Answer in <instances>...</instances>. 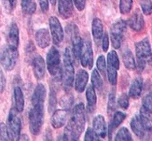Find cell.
Listing matches in <instances>:
<instances>
[{
	"label": "cell",
	"instance_id": "obj_1",
	"mask_svg": "<svg viewBox=\"0 0 152 141\" xmlns=\"http://www.w3.org/2000/svg\"><path fill=\"white\" fill-rule=\"evenodd\" d=\"M46 88L43 84H38L32 96V107L29 111V127L34 136L39 135L44 122V102Z\"/></svg>",
	"mask_w": 152,
	"mask_h": 141
},
{
	"label": "cell",
	"instance_id": "obj_2",
	"mask_svg": "<svg viewBox=\"0 0 152 141\" xmlns=\"http://www.w3.org/2000/svg\"><path fill=\"white\" fill-rule=\"evenodd\" d=\"M85 109L82 103L77 104L72 110V115L64 128V140H78L85 128Z\"/></svg>",
	"mask_w": 152,
	"mask_h": 141
},
{
	"label": "cell",
	"instance_id": "obj_3",
	"mask_svg": "<svg viewBox=\"0 0 152 141\" xmlns=\"http://www.w3.org/2000/svg\"><path fill=\"white\" fill-rule=\"evenodd\" d=\"M135 53L138 72H142L152 63V51L148 38H145L135 44Z\"/></svg>",
	"mask_w": 152,
	"mask_h": 141
},
{
	"label": "cell",
	"instance_id": "obj_4",
	"mask_svg": "<svg viewBox=\"0 0 152 141\" xmlns=\"http://www.w3.org/2000/svg\"><path fill=\"white\" fill-rule=\"evenodd\" d=\"M75 79V72L73 66V58L72 53L69 48H66L64 54V66L62 73V82L64 90L69 92L73 86V82Z\"/></svg>",
	"mask_w": 152,
	"mask_h": 141
},
{
	"label": "cell",
	"instance_id": "obj_5",
	"mask_svg": "<svg viewBox=\"0 0 152 141\" xmlns=\"http://www.w3.org/2000/svg\"><path fill=\"white\" fill-rule=\"evenodd\" d=\"M127 23L122 19H120L116 21L112 24L110 28V37L112 46L114 47V49H120L122 40L124 37V33L126 31Z\"/></svg>",
	"mask_w": 152,
	"mask_h": 141
},
{
	"label": "cell",
	"instance_id": "obj_6",
	"mask_svg": "<svg viewBox=\"0 0 152 141\" xmlns=\"http://www.w3.org/2000/svg\"><path fill=\"white\" fill-rule=\"evenodd\" d=\"M21 128L22 123L21 119L18 116V111L15 109H11L8 117V124H7V129H8L10 140H19L21 135Z\"/></svg>",
	"mask_w": 152,
	"mask_h": 141
},
{
	"label": "cell",
	"instance_id": "obj_7",
	"mask_svg": "<svg viewBox=\"0 0 152 141\" xmlns=\"http://www.w3.org/2000/svg\"><path fill=\"white\" fill-rule=\"evenodd\" d=\"M19 56L18 49H13L7 46L0 55V63L7 71H10L15 68Z\"/></svg>",
	"mask_w": 152,
	"mask_h": 141
},
{
	"label": "cell",
	"instance_id": "obj_8",
	"mask_svg": "<svg viewBox=\"0 0 152 141\" xmlns=\"http://www.w3.org/2000/svg\"><path fill=\"white\" fill-rule=\"evenodd\" d=\"M120 69V59L115 51H111L107 54V74L110 84L116 85L118 73L117 71Z\"/></svg>",
	"mask_w": 152,
	"mask_h": 141
},
{
	"label": "cell",
	"instance_id": "obj_9",
	"mask_svg": "<svg viewBox=\"0 0 152 141\" xmlns=\"http://www.w3.org/2000/svg\"><path fill=\"white\" fill-rule=\"evenodd\" d=\"M61 59L60 53L55 47H51L47 54V68L51 76H56L60 73Z\"/></svg>",
	"mask_w": 152,
	"mask_h": 141
},
{
	"label": "cell",
	"instance_id": "obj_10",
	"mask_svg": "<svg viewBox=\"0 0 152 141\" xmlns=\"http://www.w3.org/2000/svg\"><path fill=\"white\" fill-rule=\"evenodd\" d=\"M67 31L69 32L70 40L72 42V47H73V54L76 59L80 58V52L82 49L83 40L79 35V30L76 24H70L67 28Z\"/></svg>",
	"mask_w": 152,
	"mask_h": 141
},
{
	"label": "cell",
	"instance_id": "obj_11",
	"mask_svg": "<svg viewBox=\"0 0 152 141\" xmlns=\"http://www.w3.org/2000/svg\"><path fill=\"white\" fill-rule=\"evenodd\" d=\"M49 23H50V35L52 40H53V43L55 45H60L63 42L64 37V33L61 25V23L59 22V20L56 17L51 16L49 19Z\"/></svg>",
	"mask_w": 152,
	"mask_h": 141
},
{
	"label": "cell",
	"instance_id": "obj_12",
	"mask_svg": "<svg viewBox=\"0 0 152 141\" xmlns=\"http://www.w3.org/2000/svg\"><path fill=\"white\" fill-rule=\"evenodd\" d=\"M80 63L83 68H87L91 69L94 65V52H92L91 43L89 39L83 41L82 49L80 52Z\"/></svg>",
	"mask_w": 152,
	"mask_h": 141
},
{
	"label": "cell",
	"instance_id": "obj_13",
	"mask_svg": "<svg viewBox=\"0 0 152 141\" xmlns=\"http://www.w3.org/2000/svg\"><path fill=\"white\" fill-rule=\"evenodd\" d=\"M32 65H33V71H34V75L36 79L38 80L42 79L45 76V72H46V64L44 59L40 55H37L33 59Z\"/></svg>",
	"mask_w": 152,
	"mask_h": 141
},
{
	"label": "cell",
	"instance_id": "obj_14",
	"mask_svg": "<svg viewBox=\"0 0 152 141\" xmlns=\"http://www.w3.org/2000/svg\"><path fill=\"white\" fill-rule=\"evenodd\" d=\"M68 117L67 109H56L51 117V125L53 128L59 129L63 127Z\"/></svg>",
	"mask_w": 152,
	"mask_h": 141
},
{
	"label": "cell",
	"instance_id": "obj_15",
	"mask_svg": "<svg viewBox=\"0 0 152 141\" xmlns=\"http://www.w3.org/2000/svg\"><path fill=\"white\" fill-rule=\"evenodd\" d=\"M89 74L84 69H79L75 77V89L77 93H83L88 83Z\"/></svg>",
	"mask_w": 152,
	"mask_h": 141
},
{
	"label": "cell",
	"instance_id": "obj_16",
	"mask_svg": "<svg viewBox=\"0 0 152 141\" xmlns=\"http://www.w3.org/2000/svg\"><path fill=\"white\" fill-rule=\"evenodd\" d=\"M58 11L62 18H70L74 12L72 0H58Z\"/></svg>",
	"mask_w": 152,
	"mask_h": 141
},
{
	"label": "cell",
	"instance_id": "obj_17",
	"mask_svg": "<svg viewBox=\"0 0 152 141\" xmlns=\"http://www.w3.org/2000/svg\"><path fill=\"white\" fill-rule=\"evenodd\" d=\"M36 42L41 49H45L50 44V35L48 29L41 28L36 33Z\"/></svg>",
	"mask_w": 152,
	"mask_h": 141
},
{
	"label": "cell",
	"instance_id": "obj_18",
	"mask_svg": "<svg viewBox=\"0 0 152 141\" xmlns=\"http://www.w3.org/2000/svg\"><path fill=\"white\" fill-rule=\"evenodd\" d=\"M92 126H94V130L97 134V136L100 138H104L107 137V124H105L104 118L102 115H97L92 123Z\"/></svg>",
	"mask_w": 152,
	"mask_h": 141
},
{
	"label": "cell",
	"instance_id": "obj_19",
	"mask_svg": "<svg viewBox=\"0 0 152 141\" xmlns=\"http://www.w3.org/2000/svg\"><path fill=\"white\" fill-rule=\"evenodd\" d=\"M128 23L130 27L132 29H134V31H141L145 25L142 13L138 10H136L135 12H134V14L130 17Z\"/></svg>",
	"mask_w": 152,
	"mask_h": 141
},
{
	"label": "cell",
	"instance_id": "obj_20",
	"mask_svg": "<svg viewBox=\"0 0 152 141\" xmlns=\"http://www.w3.org/2000/svg\"><path fill=\"white\" fill-rule=\"evenodd\" d=\"M19 41H20V37H19V28L15 23H13L10 25V32L8 35V45L10 48L13 49H18L19 46Z\"/></svg>",
	"mask_w": 152,
	"mask_h": 141
},
{
	"label": "cell",
	"instance_id": "obj_21",
	"mask_svg": "<svg viewBox=\"0 0 152 141\" xmlns=\"http://www.w3.org/2000/svg\"><path fill=\"white\" fill-rule=\"evenodd\" d=\"M91 31H92V37L94 38V41L98 43L104 36V26L100 19L98 18L94 19L91 24Z\"/></svg>",
	"mask_w": 152,
	"mask_h": 141
},
{
	"label": "cell",
	"instance_id": "obj_22",
	"mask_svg": "<svg viewBox=\"0 0 152 141\" xmlns=\"http://www.w3.org/2000/svg\"><path fill=\"white\" fill-rule=\"evenodd\" d=\"M142 89H143V79L142 78L138 77L134 79V80L131 85V88L129 91V96L133 99H138L141 95Z\"/></svg>",
	"mask_w": 152,
	"mask_h": 141
},
{
	"label": "cell",
	"instance_id": "obj_23",
	"mask_svg": "<svg viewBox=\"0 0 152 141\" xmlns=\"http://www.w3.org/2000/svg\"><path fill=\"white\" fill-rule=\"evenodd\" d=\"M152 112L145 109L144 106H141L139 118L144 125V128L146 131H152Z\"/></svg>",
	"mask_w": 152,
	"mask_h": 141
},
{
	"label": "cell",
	"instance_id": "obj_24",
	"mask_svg": "<svg viewBox=\"0 0 152 141\" xmlns=\"http://www.w3.org/2000/svg\"><path fill=\"white\" fill-rule=\"evenodd\" d=\"M86 99L88 102V107L87 109L89 112H94L95 106H96V93H95V89L92 85H90L87 87V91H86Z\"/></svg>",
	"mask_w": 152,
	"mask_h": 141
},
{
	"label": "cell",
	"instance_id": "obj_25",
	"mask_svg": "<svg viewBox=\"0 0 152 141\" xmlns=\"http://www.w3.org/2000/svg\"><path fill=\"white\" fill-rule=\"evenodd\" d=\"M13 96H14V104H15L14 109L18 112H22L24 109V97H23V93L20 87L16 86L14 88Z\"/></svg>",
	"mask_w": 152,
	"mask_h": 141
},
{
	"label": "cell",
	"instance_id": "obj_26",
	"mask_svg": "<svg viewBox=\"0 0 152 141\" xmlns=\"http://www.w3.org/2000/svg\"><path fill=\"white\" fill-rule=\"evenodd\" d=\"M126 118V114H124L123 112L121 111H117L115 112L113 119H112L111 123L109 124V130H108V134H109V138L111 139L112 137V134H113L114 130L117 128V127L120 126V124L123 122Z\"/></svg>",
	"mask_w": 152,
	"mask_h": 141
},
{
	"label": "cell",
	"instance_id": "obj_27",
	"mask_svg": "<svg viewBox=\"0 0 152 141\" xmlns=\"http://www.w3.org/2000/svg\"><path fill=\"white\" fill-rule=\"evenodd\" d=\"M131 128L138 137H143L145 136V134H146V130L144 128V125L141 122L139 116H134L132 119Z\"/></svg>",
	"mask_w": 152,
	"mask_h": 141
},
{
	"label": "cell",
	"instance_id": "obj_28",
	"mask_svg": "<svg viewBox=\"0 0 152 141\" xmlns=\"http://www.w3.org/2000/svg\"><path fill=\"white\" fill-rule=\"evenodd\" d=\"M121 55H122V61H123L125 68L130 70H134L136 68V64H135V60L132 51L129 49H126L122 51Z\"/></svg>",
	"mask_w": 152,
	"mask_h": 141
},
{
	"label": "cell",
	"instance_id": "obj_29",
	"mask_svg": "<svg viewBox=\"0 0 152 141\" xmlns=\"http://www.w3.org/2000/svg\"><path fill=\"white\" fill-rule=\"evenodd\" d=\"M22 9L25 14H33L37 10L35 0H22Z\"/></svg>",
	"mask_w": 152,
	"mask_h": 141
},
{
	"label": "cell",
	"instance_id": "obj_30",
	"mask_svg": "<svg viewBox=\"0 0 152 141\" xmlns=\"http://www.w3.org/2000/svg\"><path fill=\"white\" fill-rule=\"evenodd\" d=\"M91 84L94 87V89L100 91L103 87V79L100 76V73L97 69H94L91 73Z\"/></svg>",
	"mask_w": 152,
	"mask_h": 141
},
{
	"label": "cell",
	"instance_id": "obj_31",
	"mask_svg": "<svg viewBox=\"0 0 152 141\" xmlns=\"http://www.w3.org/2000/svg\"><path fill=\"white\" fill-rule=\"evenodd\" d=\"M115 140H117V141H131V140H133V137H132L129 130L127 128H125V127H122V128H121L117 133V135L115 137Z\"/></svg>",
	"mask_w": 152,
	"mask_h": 141
},
{
	"label": "cell",
	"instance_id": "obj_32",
	"mask_svg": "<svg viewBox=\"0 0 152 141\" xmlns=\"http://www.w3.org/2000/svg\"><path fill=\"white\" fill-rule=\"evenodd\" d=\"M96 65H97L98 72L104 78L105 76H107V63H105L104 56L100 55L98 57L97 62H96Z\"/></svg>",
	"mask_w": 152,
	"mask_h": 141
},
{
	"label": "cell",
	"instance_id": "obj_33",
	"mask_svg": "<svg viewBox=\"0 0 152 141\" xmlns=\"http://www.w3.org/2000/svg\"><path fill=\"white\" fill-rule=\"evenodd\" d=\"M133 8V0H120V10L122 14H127Z\"/></svg>",
	"mask_w": 152,
	"mask_h": 141
},
{
	"label": "cell",
	"instance_id": "obj_34",
	"mask_svg": "<svg viewBox=\"0 0 152 141\" xmlns=\"http://www.w3.org/2000/svg\"><path fill=\"white\" fill-rule=\"evenodd\" d=\"M140 6L145 15H150L152 13L151 0H140Z\"/></svg>",
	"mask_w": 152,
	"mask_h": 141
},
{
	"label": "cell",
	"instance_id": "obj_35",
	"mask_svg": "<svg viewBox=\"0 0 152 141\" xmlns=\"http://www.w3.org/2000/svg\"><path fill=\"white\" fill-rule=\"evenodd\" d=\"M118 105L120 106L121 109H127L129 107V95L126 93H122L118 99Z\"/></svg>",
	"mask_w": 152,
	"mask_h": 141
},
{
	"label": "cell",
	"instance_id": "obj_36",
	"mask_svg": "<svg viewBox=\"0 0 152 141\" xmlns=\"http://www.w3.org/2000/svg\"><path fill=\"white\" fill-rule=\"evenodd\" d=\"M99 138H100V137L97 136V134L94 132V129H91V128L87 129L84 140H86V141H98V140H100Z\"/></svg>",
	"mask_w": 152,
	"mask_h": 141
},
{
	"label": "cell",
	"instance_id": "obj_37",
	"mask_svg": "<svg viewBox=\"0 0 152 141\" xmlns=\"http://www.w3.org/2000/svg\"><path fill=\"white\" fill-rule=\"evenodd\" d=\"M116 109V97H115V93H111L108 97V106H107V111L108 113H112L115 111Z\"/></svg>",
	"mask_w": 152,
	"mask_h": 141
},
{
	"label": "cell",
	"instance_id": "obj_38",
	"mask_svg": "<svg viewBox=\"0 0 152 141\" xmlns=\"http://www.w3.org/2000/svg\"><path fill=\"white\" fill-rule=\"evenodd\" d=\"M142 106L152 112V95H147L143 98Z\"/></svg>",
	"mask_w": 152,
	"mask_h": 141
},
{
	"label": "cell",
	"instance_id": "obj_39",
	"mask_svg": "<svg viewBox=\"0 0 152 141\" xmlns=\"http://www.w3.org/2000/svg\"><path fill=\"white\" fill-rule=\"evenodd\" d=\"M57 104V99L55 97V93L53 91H51L50 95V99H49V111L51 112L55 109V106Z\"/></svg>",
	"mask_w": 152,
	"mask_h": 141
},
{
	"label": "cell",
	"instance_id": "obj_40",
	"mask_svg": "<svg viewBox=\"0 0 152 141\" xmlns=\"http://www.w3.org/2000/svg\"><path fill=\"white\" fill-rule=\"evenodd\" d=\"M0 139L1 140H10L9 137L8 129H7V125L4 123H0Z\"/></svg>",
	"mask_w": 152,
	"mask_h": 141
},
{
	"label": "cell",
	"instance_id": "obj_41",
	"mask_svg": "<svg viewBox=\"0 0 152 141\" xmlns=\"http://www.w3.org/2000/svg\"><path fill=\"white\" fill-rule=\"evenodd\" d=\"M109 47V38H108V35L107 33H104L103 37H102V48L104 51H107Z\"/></svg>",
	"mask_w": 152,
	"mask_h": 141
},
{
	"label": "cell",
	"instance_id": "obj_42",
	"mask_svg": "<svg viewBox=\"0 0 152 141\" xmlns=\"http://www.w3.org/2000/svg\"><path fill=\"white\" fill-rule=\"evenodd\" d=\"M75 6L79 11H82L85 9L86 6V0H73Z\"/></svg>",
	"mask_w": 152,
	"mask_h": 141
},
{
	"label": "cell",
	"instance_id": "obj_43",
	"mask_svg": "<svg viewBox=\"0 0 152 141\" xmlns=\"http://www.w3.org/2000/svg\"><path fill=\"white\" fill-rule=\"evenodd\" d=\"M6 87V79H5V75L2 72V70H0V93H2L5 90Z\"/></svg>",
	"mask_w": 152,
	"mask_h": 141
},
{
	"label": "cell",
	"instance_id": "obj_44",
	"mask_svg": "<svg viewBox=\"0 0 152 141\" xmlns=\"http://www.w3.org/2000/svg\"><path fill=\"white\" fill-rule=\"evenodd\" d=\"M38 3L43 12H47L49 10V0H38Z\"/></svg>",
	"mask_w": 152,
	"mask_h": 141
},
{
	"label": "cell",
	"instance_id": "obj_45",
	"mask_svg": "<svg viewBox=\"0 0 152 141\" xmlns=\"http://www.w3.org/2000/svg\"><path fill=\"white\" fill-rule=\"evenodd\" d=\"M50 3L52 4V5H55L56 4V0H50Z\"/></svg>",
	"mask_w": 152,
	"mask_h": 141
},
{
	"label": "cell",
	"instance_id": "obj_46",
	"mask_svg": "<svg viewBox=\"0 0 152 141\" xmlns=\"http://www.w3.org/2000/svg\"><path fill=\"white\" fill-rule=\"evenodd\" d=\"M9 1H10V3L11 5H13V4H14V2H15V0H9Z\"/></svg>",
	"mask_w": 152,
	"mask_h": 141
}]
</instances>
